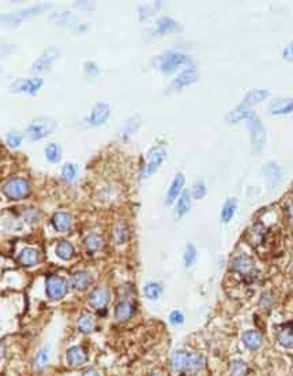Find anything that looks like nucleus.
Instances as JSON below:
<instances>
[{
	"label": "nucleus",
	"instance_id": "nucleus-1",
	"mask_svg": "<svg viewBox=\"0 0 293 376\" xmlns=\"http://www.w3.org/2000/svg\"><path fill=\"white\" fill-rule=\"evenodd\" d=\"M55 127H56V125L50 119H47V118L36 119L34 122L29 125V127L26 129V134H28L30 141H38V140L50 134L52 131L55 130Z\"/></svg>",
	"mask_w": 293,
	"mask_h": 376
},
{
	"label": "nucleus",
	"instance_id": "nucleus-2",
	"mask_svg": "<svg viewBox=\"0 0 293 376\" xmlns=\"http://www.w3.org/2000/svg\"><path fill=\"white\" fill-rule=\"evenodd\" d=\"M186 63H190V58L183 54H178V52H166L163 56L154 60V66L164 72H172L173 69L179 67L180 65H186Z\"/></svg>",
	"mask_w": 293,
	"mask_h": 376
},
{
	"label": "nucleus",
	"instance_id": "nucleus-3",
	"mask_svg": "<svg viewBox=\"0 0 293 376\" xmlns=\"http://www.w3.org/2000/svg\"><path fill=\"white\" fill-rule=\"evenodd\" d=\"M3 193L7 196L8 198L11 200H19V198H23L30 193V186H29V182L26 179H22V178H14V179H10L4 183L3 186Z\"/></svg>",
	"mask_w": 293,
	"mask_h": 376
},
{
	"label": "nucleus",
	"instance_id": "nucleus-4",
	"mask_svg": "<svg viewBox=\"0 0 293 376\" xmlns=\"http://www.w3.org/2000/svg\"><path fill=\"white\" fill-rule=\"evenodd\" d=\"M67 291H68V283L63 278L53 275L47 279V294L50 300H55V301L62 300L67 294Z\"/></svg>",
	"mask_w": 293,
	"mask_h": 376
},
{
	"label": "nucleus",
	"instance_id": "nucleus-5",
	"mask_svg": "<svg viewBox=\"0 0 293 376\" xmlns=\"http://www.w3.org/2000/svg\"><path fill=\"white\" fill-rule=\"evenodd\" d=\"M248 121V129L252 133V145H254V151L258 152L262 149V145L265 143V131H263V127H262V122L259 121L255 114L247 119Z\"/></svg>",
	"mask_w": 293,
	"mask_h": 376
},
{
	"label": "nucleus",
	"instance_id": "nucleus-6",
	"mask_svg": "<svg viewBox=\"0 0 293 376\" xmlns=\"http://www.w3.org/2000/svg\"><path fill=\"white\" fill-rule=\"evenodd\" d=\"M232 269L235 272H237V274L244 276V278H248V276L251 278L255 274V264H254V261H252L250 256L240 254V256L235 257L233 261H232Z\"/></svg>",
	"mask_w": 293,
	"mask_h": 376
},
{
	"label": "nucleus",
	"instance_id": "nucleus-7",
	"mask_svg": "<svg viewBox=\"0 0 293 376\" xmlns=\"http://www.w3.org/2000/svg\"><path fill=\"white\" fill-rule=\"evenodd\" d=\"M165 156H166V152H165L164 148H161V146L153 148L150 152H149V156H147V161H146V167H145V170H143V174H145V175H151L153 173H156V170L161 166V163L165 160Z\"/></svg>",
	"mask_w": 293,
	"mask_h": 376
},
{
	"label": "nucleus",
	"instance_id": "nucleus-8",
	"mask_svg": "<svg viewBox=\"0 0 293 376\" xmlns=\"http://www.w3.org/2000/svg\"><path fill=\"white\" fill-rule=\"evenodd\" d=\"M108 116H109V106L107 103H98L94 106L92 114L87 118V123H89V126H97V125L105 122Z\"/></svg>",
	"mask_w": 293,
	"mask_h": 376
},
{
	"label": "nucleus",
	"instance_id": "nucleus-9",
	"mask_svg": "<svg viewBox=\"0 0 293 376\" xmlns=\"http://www.w3.org/2000/svg\"><path fill=\"white\" fill-rule=\"evenodd\" d=\"M109 290L105 289V287H100V289L93 290L89 297H87V301L89 304L92 305L96 309H100V308H104L107 306V304L109 303Z\"/></svg>",
	"mask_w": 293,
	"mask_h": 376
},
{
	"label": "nucleus",
	"instance_id": "nucleus-10",
	"mask_svg": "<svg viewBox=\"0 0 293 376\" xmlns=\"http://www.w3.org/2000/svg\"><path fill=\"white\" fill-rule=\"evenodd\" d=\"M52 224L57 232H67L72 224L71 215L65 211H57L52 216Z\"/></svg>",
	"mask_w": 293,
	"mask_h": 376
},
{
	"label": "nucleus",
	"instance_id": "nucleus-11",
	"mask_svg": "<svg viewBox=\"0 0 293 376\" xmlns=\"http://www.w3.org/2000/svg\"><path fill=\"white\" fill-rule=\"evenodd\" d=\"M278 342L285 347H293V322H288L285 324L279 325L277 333Z\"/></svg>",
	"mask_w": 293,
	"mask_h": 376
},
{
	"label": "nucleus",
	"instance_id": "nucleus-12",
	"mask_svg": "<svg viewBox=\"0 0 293 376\" xmlns=\"http://www.w3.org/2000/svg\"><path fill=\"white\" fill-rule=\"evenodd\" d=\"M43 87V80L36 78V80H21L15 82L13 89L16 92H26V93H36L40 88Z\"/></svg>",
	"mask_w": 293,
	"mask_h": 376
},
{
	"label": "nucleus",
	"instance_id": "nucleus-13",
	"mask_svg": "<svg viewBox=\"0 0 293 376\" xmlns=\"http://www.w3.org/2000/svg\"><path fill=\"white\" fill-rule=\"evenodd\" d=\"M92 282H93L92 275L86 272V271H78L71 276V286L74 289L79 290V291L87 289L92 285Z\"/></svg>",
	"mask_w": 293,
	"mask_h": 376
},
{
	"label": "nucleus",
	"instance_id": "nucleus-14",
	"mask_svg": "<svg viewBox=\"0 0 293 376\" xmlns=\"http://www.w3.org/2000/svg\"><path fill=\"white\" fill-rule=\"evenodd\" d=\"M188 361H190V355L187 352L179 350L171 358V368L175 372H183L188 368Z\"/></svg>",
	"mask_w": 293,
	"mask_h": 376
},
{
	"label": "nucleus",
	"instance_id": "nucleus-15",
	"mask_svg": "<svg viewBox=\"0 0 293 376\" xmlns=\"http://www.w3.org/2000/svg\"><path fill=\"white\" fill-rule=\"evenodd\" d=\"M56 55H57V51L55 50V48H47V50L44 51L43 56L38 59L36 63H34V66H33L34 72H43V70H45L47 67H49V66L53 63V60H55V58H56Z\"/></svg>",
	"mask_w": 293,
	"mask_h": 376
},
{
	"label": "nucleus",
	"instance_id": "nucleus-16",
	"mask_svg": "<svg viewBox=\"0 0 293 376\" xmlns=\"http://www.w3.org/2000/svg\"><path fill=\"white\" fill-rule=\"evenodd\" d=\"M134 312H135V308L130 301H122L114 308V318L119 322H126L134 316Z\"/></svg>",
	"mask_w": 293,
	"mask_h": 376
},
{
	"label": "nucleus",
	"instance_id": "nucleus-17",
	"mask_svg": "<svg viewBox=\"0 0 293 376\" xmlns=\"http://www.w3.org/2000/svg\"><path fill=\"white\" fill-rule=\"evenodd\" d=\"M87 358L86 352L81 346H74L68 349L67 352V361L71 367H78L81 364H83Z\"/></svg>",
	"mask_w": 293,
	"mask_h": 376
},
{
	"label": "nucleus",
	"instance_id": "nucleus-18",
	"mask_svg": "<svg viewBox=\"0 0 293 376\" xmlns=\"http://www.w3.org/2000/svg\"><path fill=\"white\" fill-rule=\"evenodd\" d=\"M183 186H184V175L183 174H176L175 179L172 182L171 188H169V192H168V197H166V204L168 205H171L176 200V197L179 196L180 190L183 189Z\"/></svg>",
	"mask_w": 293,
	"mask_h": 376
},
{
	"label": "nucleus",
	"instance_id": "nucleus-19",
	"mask_svg": "<svg viewBox=\"0 0 293 376\" xmlns=\"http://www.w3.org/2000/svg\"><path fill=\"white\" fill-rule=\"evenodd\" d=\"M262 342H263L262 335H260V333L255 331V330H251V331H247V333L243 334V343L250 350L259 349L260 345H262Z\"/></svg>",
	"mask_w": 293,
	"mask_h": 376
},
{
	"label": "nucleus",
	"instance_id": "nucleus-20",
	"mask_svg": "<svg viewBox=\"0 0 293 376\" xmlns=\"http://www.w3.org/2000/svg\"><path fill=\"white\" fill-rule=\"evenodd\" d=\"M196 78H198L196 72H195L194 69H187V70H184L183 72H180L179 77L173 81L172 87L173 88L187 87V85H191V84H194V82L196 81Z\"/></svg>",
	"mask_w": 293,
	"mask_h": 376
},
{
	"label": "nucleus",
	"instance_id": "nucleus-21",
	"mask_svg": "<svg viewBox=\"0 0 293 376\" xmlns=\"http://www.w3.org/2000/svg\"><path fill=\"white\" fill-rule=\"evenodd\" d=\"M269 96V92L267 90H259V89H255V90H251L248 93L245 94V97L243 99V102L240 104V108L244 109L245 107H250L255 103L263 100Z\"/></svg>",
	"mask_w": 293,
	"mask_h": 376
},
{
	"label": "nucleus",
	"instance_id": "nucleus-22",
	"mask_svg": "<svg viewBox=\"0 0 293 376\" xmlns=\"http://www.w3.org/2000/svg\"><path fill=\"white\" fill-rule=\"evenodd\" d=\"M38 252L36 249H32V248H26L23 249L19 254V263H21L23 267H32V266H36L38 263Z\"/></svg>",
	"mask_w": 293,
	"mask_h": 376
},
{
	"label": "nucleus",
	"instance_id": "nucleus-23",
	"mask_svg": "<svg viewBox=\"0 0 293 376\" xmlns=\"http://www.w3.org/2000/svg\"><path fill=\"white\" fill-rule=\"evenodd\" d=\"M56 254L63 260H71L74 254H75V251H74V248L70 242L60 241L56 246Z\"/></svg>",
	"mask_w": 293,
	"mask_h": 376
},
{
	"label": "nucleus",
	"instance_id": "nucleus-24",
	"mask_svg": "<svg viewBox=\"0 0 293 376\" xmlns=\"http://www.w3.org/2000/svg\"><path fill=\"white\" fill-rule=\"evenodd\" d=\"M236 205L237 204L235 198H228V200L225 201L221 212V219L224 223H228L229 220L233 217L235 212H236Z\"/></svg>",
	"mask_w": 293,
	"mask_h": 376
},
{
	"label": "nucleus",
	"instance_id": "nucleus-25",
	"mask_svg": "<svg viewBox=\"0 0 293 376\" xmlns=\"http://www.w3.org/2000/svg\"><path fill=\"white\" fill-rule=\"evenodd\" d=\"M263 239H265V229L260 224L254 226L248 234V242H251L252 246H258L263 242Z\"/></svg>",
	"mask_w": 293,
	"mask_h": 376
},
{
	"label": "nucleus",
	"instance_id": "nucleus-26",
	"mask_svg": "<svg viewBox=\"0 0 293 376\" xmlns=\"http://www.w3.org/2000/svg\"><path fill=\"white\" fill-rule=\"evenodd\" d=\"M85 245L90 252H98L104 246V241L98 234H89L85 238Z\"/></svg>",
	"mask_w": 293,
	"mask_h": 376
},
{
	"label": "nucleus",
	"instance_id": "nucleus-27",
	"mask_svg": "<svg viewBox=\"0 0 293 376\" xmlns=\"http://www.w3.org/2000/svg\"><path fill=\"white\" fill-rule=\"evenodd\" d=\"M272 112L276 115H282V114H289L293 112V99H286L277 102L272 107Z\"/></svg>",
	"mask_w": 293,
	"mask_h": 376
},
{
	"label": "nucleus",
	"instance_id": "nucleus-28",
	"mask_svg": "<svg viewBox=\"0 0 293 376\" xmlns=\"http://www.w3.org/2000/svg\"><path fill=\"white\" fill-rule=\"evenodd\" d=\"M173 29H178V23L171 19V18H161V19H158V22L156 23V32H157L158 35H164L166 32H171Z\"/></svg>",
	"mask_w": 293,
	"mask_h": 376
},
{
	"label": "nucleus",
	"instance_id": "nucleus-29",
	"mask_svg": "<svg viewBox=\"0 0 293 376\" xmlns=\"http://www.w3.org/2000/svg\"><path fill=\"white\" fill-rule=\"evenodd\" d=\"M191 208V197H190V193L188 192H184L183 195L180 196L179 203H178V214L179 216H184L187 212Z\"/></svg>",
	"mask_w": 293,
	"mask_h": 376
},
{
	"label": "nucleus",
	"instance_id": "nucleus-30",
	"mask_svg": "<svg viewBox=\"0 0 293 376\" xmlns=\"http://www.w3.org/2000/svg\"><path fill=\"white\" fill-rule=\"evenodd\" d=\"M45 8H48V6H34V7H32V8H26V10H23V11L16 13V15L15 14L11 15V17H10V19H11V21H13V19H15V21L18 22L19 19H23V18H26V17L38 14V13L44 11Z\"/></svg>",
	"mask_w": 293,
	"mask_h": 376
},
{
	"label": "nucleus",
	"instance_id": "nucleus-31",
	"mask_svg": "<svg viewBox=\"0 0 293 376\" xmlns=\"http://www.w3.org/2000/svg\"><path fill=\"white\" fill-rule=\"evenodd\" d=\"M45 156L50 163H57L62 158V149L57 144H49L45 148Z\"/></svg>",
	"mask_w": 293,
	"mask_h": 376
},
{
	"label": "nucleus",
	"instance_id": "nucleus-32",
	"mask_svg": "<svg viewBox=\"0 0 293 376\" xmlns=\"http://www.w3.org/2000/svg\"><path fill=\"white\" fill-rule=\"evenodd\" d=\"M78 330L82 333L89 334L94 330V320L92 316L89 315H83L82 318H79L78 320Z\"/></svg>",
	"mask_w": 293,
	"mask_h": 376
},
{
	"label": "nucleus",
	"instance_id": "nucleus-33",
	"mask_svg": "<svg viewBox=\"0 0 293 376\" xmlns=\"http://www.w3.org/2000/svg\"><path fill=\"white\" fill-rule=\"evenodd\" d=\"M163 294V289L158 283H149L145 286V296L149 300H158Z\"/></svg>",
	"mask_w": 293,
	"mask_h": 376
},
{
	"label": "nucleus",
	"instance_id": "nucleus-34",
	"mask_svg": "<svg viewBox=\"0 0 293 376\" xmlns=\"http://www.w3.org/2000/svg\"><path fill=\"white\" fill-rule=\"evenodd\" d=\"M254 112H251L248 109H242L239 108L236 111H233V112H230L228 116V121L230 123H236L239 121H243V119H248L251 115H252Z\"/></svg>",
	"mask_w": 293,
	"mask_h": 376
},
{
	"label": "nucleus",
	"instance_id": "nucleus-35",
	"mask_svg": "<svg viewBox=\"0 0 293 376\" xmlns=\"http://www.w3.org/2000/svg\"><path fill=\"white\" fill-rule=\"evenodd\" d=\"M203 367V358L199 355H190V361H188V372H198Z\"/></svg>",
	"mask_w": 293,
	"mask_h": 376
},
{
	"label": "nucleus",
	"instance_id": "nucleus-36",
	"mask_svg": "<svg viewBox=\"0 0 293 376\" xmlns=\"http://www.w3.org/2000/svg\"><path fill=\"white\" fill-rule=\"evenodd\" d=\"M265 174L269 181H274V183H277L279 179L281 171H279V168L274 163H269V164L265 166Z\"/></svg>",
	"mask_w": 293,
	"mask_h": 376
},
{
	"label": "nucleus",
	"instance_id": "nucleus-37",
	"mask_svg": "<svg viewBox=\"0 0 293 376\" xmlns=\"http://www.w3.org/2000/svg\"><path fill=\"white\" fill-rule=\"evenodd\" d=\"M77 173H78L77 166H74V164H71V163L65 164L63 170H62V174H63V177H65V181H72V179L77 177Z\"/></svg>",
	"mask_w": 293,
	"mask_h": 376
},
{
	"label": "nucleus",
	"instance_id": "nucleus-38",
	"mask_svg": "<svg viewBox=\"0 0 293 376\" xmlns=\"http://www.w3.org/2000/svg\"><path fill=\"white\" fill-rule=\"evenodd\" d=\"M195 259H196V251L191 244H188L186 252H184V263H186L187 267H191L195 263Z\"/></svg>",
	"mask_w": 293,
	"mask_h": 376
},
{
	"label": "nucleus",
	"instance_id": "nucleus-39",
	"mask_svg": "<svg viewBox=\"0 0 293 376\" xmlns=\"http://www.w3.org/2000/svg\"><path fill=\"white\" fill-rule=\"evenodd\" d=\"M129 238L130 235L127 227L123 226V224L117 226V229H116V241H117V244H123V242H126Z\"/></svg>",
	"mask_w": 293,
	"mask_h": 376
},
{
	"label": "nucleus",
	"instance_id": "nucleus-40",
	"mask_svg": "<svg viewBox=\"0 0 293 376\" xmlns=\"http://www.w3.org/2000/svg\"><path fill=\"white\" fill-rule=\"evenodd\" d=\"M158 7H160V3H156V4H143V6H141V7H139L141 19H145L146 17L151 15V13H154Z\"/></svg>",
	"mask_w": 293,
	"mask_h": 376
},
{
	"label": "nucleus",
	"instance_id": "nucleus-41",
	"mask_svg": "<svg viewBox=\"0 0 293 376\" xmlns=\"http://www.w3.org/2000/svg\"><path fill=\"white\" fill-rule=\"evenodd\" d=\"M232 374L233 376H244L247 374V365L243 361H233L232 364Z\"/></svg>",
	"mask_w": 293,
	"mask_h": 376
},
{
	"label": "nucleus",
	"instance_id": "nucleus-42",
	"mask_svg": "<svg viewBox=\"0 0 293 376\" xmlns=\"http://www.w3.org/2000/svg\"><path fill=\"white\" fill-rule=\"evenodd\" d=\"M191 192H193V196L195 198H202L206 195V186L202 182H196V183L193 185V190Z\"/></svg>",
	"mask_w": 293,
	"mask_h": 376
},
{
	"label": "nucleus",
	"instance_id": "nucleus-43",
	"mask_svg": "<svg viewBox=\"0 0 293 376\" xmlns=\"http://www.w3.org/2000/svg\"><path fill=\"white\" fill-rule=\"evenodd\" d=\"M48 358H49V356H48V350L47 349H44L41 350L38 356H37V360H36V365L38 369H43L47 364H48Z\"/></svg>",
	"mask_w": 293,
	"mask_h": 376
},
{
	"label": "nucleus",
	"instance_id": "nucleus-44",
	"mask_svg": "<svg viewBox=\"0 0 293 376\" xmlns=\"http://www.w3.org/2000/svg\"><path fill=\"white\" fill-rule=\"evenodd\" d=\"M7 143L10 146L16 148V146H18V145L22 143V136L19 134V133H15V131H13V133H10V134L7 136Z\"/></svg>",
	"mask_w": 293,
	"mask_h": 376
},
{
	"label": "nucleus",
	"instance_id": "nucleus-45",
	"mask_svg": "<svg viewBox=\"0 0 293 376\" xmlns=\"http://www.w3.org/2000/svg\"><path fill=\"white\" fill-rule=\"evenodd\" d=\"M169 320H171L172 324H180L184 320V316H183V313L180 311H173L169 315Z\"/></svg>",
	"mask_w": 293,
	"mask_h": 376
},
{
	"label": "nucleus",
	"instance_id": "nucleus-46",
	"mask_svg": "<svg viewBox=\"0 0 293 376\" xmlns=\"http://www.w3.org/2000/svg\"><path fill=\"white\" fill-rule=\"evenodd\" d=\"M284 58L288 60H293V43L289 44L284 51Z\"/></svg>",
	"mask_w": 293,
	"mask_h": 376
},
{
	"label": "nucleus",
	"instance_id": "nucleus-47",
	"mask_svg": "<svg viewBox=\"0 0 293 376\" xmlns=\"http://www.w3.org/2000/svg\"><path fill=\"white\" fill-rule=\"evenodd\" d=\"M82 376H100V375H98V372H97V371H94V369H87L86 372H83V375Z\"/></svg>",
	"mask_w": 293,
	"mask_h": 376
},
{
	"label": "nucleus",
	"instance_id": "nucleus-48",
	"mask_svg": "<svg viewBox=\"0 0 293 376\" xmlns=\"http://www.w3.org/2000/svg\"><path fill=\"white\" fill-rule=\"evenodd\" d=\"M86 67H87V69H92V70H89V72H87L89 74H96V72H97V67H96L94 65H92V63L86 65Z\"/></svg>",
	"mask_w": 293,
	"mask_h": 376
},
{
	"label": "nucleus",
	"instance_id": "nucleus-49",
	"mask_svg": "<svg viewBox=\"0 0 293 376\" xmlns=\"http://www.w3.org/2000/svg\"><path fill=\"white\" fill-rule=\"evenodd\" d=\"M289 212H291V216L293 217V204L291 205V208H289Z\"/></svg>",
	"mask_w": 293,
	"mask_h": 376
},
{
	"label": "nucleus",
	"instance_id": "nucleus-50",
	"mask_svg": "<svg viewBox=\"0 0 293 376\" xmlns=\"http://www.w3.org/2000/svg\"><path fill=\"white\" fill-rule=\"evenodd\" d=\"M147 376H158L157 374H150V375H147Z\"/></svg>",
	"mask_w": 293,
	"mask_h": 376
}]
</instances>
